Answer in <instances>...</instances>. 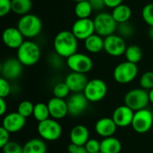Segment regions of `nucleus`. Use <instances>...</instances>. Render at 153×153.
Segmentation results:
<instances>
[{
	"mask_svg": "<svg viewBox=\"0 0 153 153\" xmlns=\"http://www.w3.org/2000/svg\"><path fill=\"white\" fill-rule=\"evenodd\" d=\"M26 124V118L21 114L16 112H11L6 114L2 121V127L7 130L10 134H15L20 132Z\"/></svg>",
	"mask_w": 153,
	"mask_h": 153,
	"instance_id": "obj_15",
	"label": "nucleus"
},
{
	"mask_svg": "<svg viewBox=\"0 0 153 153\" xmlns=\"http://www.w3.org/2000/svg\"><path fill=\"white\" fill-rule=\"evenodd\" d=\"M40 48L39 45L32 40H25L17 49V58L24 66L36 65L40 58Z\"/></svg>",
	"mask_w": 153,
	"mask_h": 153,
	"instance_id": "obj_2",
	"label": "nucleus"
},
{
	"mask_svg": "<svg viewBox=\"0 0 153 153\" xmlns=\"http://www.w3.org/2000/svg\"><path fill=\"white\" fill-rule=\"evenodd\" d=\"M37 130L40 138L48 142H55L58 140L62 134V126L58 120L51 117L39 122L37 126Z\"/></svg>",
	"mask_w": 153,
	"mask_h": 153,
	"instance_id": "obj_7",
	"label": "nucleus"
},
{
	"mask_svg": "<svg viewBox=\"0 0 153 153\" xmlns=\"http://www.w3.org/2000/svg\"><path fill=\"white\" fill-rule=\"evenodd\" d=\"M140 86L141 88L151 91L153 89V72L148 71L144 73L140 78Z\"/></svg>",
	"mask_w": 153,
	"mask_h": 153,
	"instance_id": "obj_33",
	"label": "nucleus"
},
{
	"mask_svg": "<svg viewBox=\"0 0 153 153\" xmlns=\"http://www.w3.org/2000/svg\"><path fill=\"white\" fill-rule=\"evenodd\" d=\"M32 8L31 0H12V12L15 14L23 16L30 13Z\"/></svg>",
	"mask_w": 153,
	"mask_h": 153,
	"instance_id": "obj_26",
	"label": "nucleus"
},
{
	"mask_svg": "<svg viewBox=\"0 0 153 153\" xmlns=\"http://www.w3.org/2000/svg\"><path fill=\"white\" fill-rule=\"evenodd\" d=\"M53 47L55 53L63 58H68L77 52L78 39L72 30H62L56 35Z\"/></svg>",
	"mask_w": 153,
	"mask_h": 153,
	"instance_id": "obj_1",
	"label": "nucleus"
},
{
	"mask_svg": "<svg viewBox=\"0 0 153 153\" xmlns=\"http://www.w3.org/2000/svg\"><path fill=\"white\" fill-rule=\"evenodd\" d=\"M10 142V133L1 126L0 128V148H3Z\"/></svg>",
	"mask_w": 153,
	"mask_h": 153,
	"instance_id": "obj_39",
	"label": "nucleus"
},
{
	"mask_svg": "<svg viewBox=\"0 0 153 153\" xmlns=\"http://www.w3.org/2000/svg\"><path fill=\"white\" fill-rule=\"evenodd\" d=\"M104 1H105V4H106L107 7L114 9L117 6L122 4L124 0H104Z\"/></svg>",
	"mask_w": 153,
	"mask_h": 153,
	"instance_id": "obj_42",
	"label": "nucleus"
},
{
	"mask_svg": "<svg viewBox=\"0 0 153 153\" xmlns=\"http://www.w3.org/2000/svg\"><path fill=\"white\" fill-rule=\"evenodd\" d=\"M125 105L129 107L134 112L144 109L150 103L149 92L143 88H136L129 91L124 99Z\"/></svg>",
	"mask_w": 153,
	"mask_h": 153,
	"instance_id": "obj_5",
	"label": "nucleus"
},
{
	"mask_svg": "<svg viewBox=\"0 0 153 153\" xmlns=\"http://www.w3.org/2000/svg\"><path fill=\"white\" fill-rule=\"evenodd\" d=\"M34 110V105L30 100H23L21 101L17 107V112L21 114L25 118H28L33 115Z\"/></svg>",
	"mask_w": 153,
	"mask_h": 153,
	"instance_id": "obj_31",
	"label": "nucleus"
},
{
	"mask_svg": "<svg viewBox=\"0 0 153 153\" xmlns=\"http://www.w3.org/2000/svg\"><path fill=\"white\" fill-rule=\"evenodd\" d=\"M99 153H101V152H99Z\"/></svg>",
	"mask_w": 153,
	"mask_h": 153,
	"instance_id": "obj_48",
	"label": "nucleus"
},
{
	"mask_svg": "<svg viewBox=\"0 0 153 153\" xmlns=\"http://www.w3.org/2000/svg\"><path fill=\"white\" fill-rule=\"evenodd\" d=\"M93 8L89 2V0H84L77 2L74 7V13L78 19H87L90 18L93 12Z\"/></svg>",
	"mask_w": 153,
	"mask_h": 153,
	"instance_id": "obj_27",
	"label": "nucleus"
},
{
	"mask_svg": "<svg viewBox=\"0 0 153 153\" xmlns=\"http://www.w3.org/2000/svg\"><path fill=\"white\" fill-rule=\"evenodd\" d=\"M134 116V111L133 109L126 105H121L114 110L112 114V119L115 121L117 127L124 128L132 125Z\"/></svg>",
	"mask_w": 153,
	"mask_h": 153,
	"instance_id": "obj_17",
	"label": "nucleus"
},
{
	"mask_svg": "<svg viewBox=\"0 0 153 153\" xmlns=\"http://www.w3.org/2000/svg\"><path fill=\"white\" fill-rule=\"evenodd\" d=\"M88 153L100 152V142L96 139H90L84 145Z\"/></svg>",
	"mask_w": 153,
	"mask_h": 153,
	"instance_id": "obj_37",
	"label": "nucleus"
},
{
	"mask_svg": "<svg viewBox=\"0 0 153 153\" xmlns=\"http://www.w3.org/2000/svg\"><path fill=\"white\" fill-rule=\"evenodd\" d=\"M47 104L49 109L51 118L56 120H61L68 115V107L65 100L53 97L48 101Z\"/></svg>",
	"mask_w": 153,
	"mask_h": 153,
	"instance_id": "obj_18",
	"label": "nucleus"
},
{
	"mask_svg": "<svg viewBox=\"0 0 153 153\" xmlns=\"http://www.w3.org/2000/svg\"><path fill=\"white\" fill-rule=\"evenodd\" d=\"M142 17L150 27L153 26V3L143 6L142 10Z\"/></svg>",
	"mask_w": 153,
	"mask_h": 153,
	"instance_id": "obj_34",
	"label": "nucleus"
},
{
	"mask_svg": "<svg viewBox=\"0 0 153 153\" xmlns=\"http://www.w3.org/2000/svg\"><path fill=\"white\" fill-rule=\"evenodd\" d=\"M117 31L119 36L122 38H129L132 37L134 33V27L132 23L129 22H124V23H119L117 24Z\"/></svg>",
	"mask_w": 153,
	"mask_h": 153,
	"instance_id": "obj_32",
	"label": "nucleus"
},
{
	"mask_svg": "<svg viewBox=\"0 0 153 153\" xmlns=\"http://www.w3.org/2000/svg\"><path fill=\"white\" fill-rule=\"evenodd\" d=\"M32 117L39 123L50 118V113H49L48 104H45L42 102H39V103L35 104Z\"/></svg>",
	"mask_w": 153,
	"mask_h": 153,
	"instance_id": "obj_29",
	"label": "nucleus"
},
{
	"mask_svg": "<svg viewBox=\"0 0 153 153\" xmlns=\"http://www.w3.org/2000/svg\"><path fill=\"white\" fill-rule=\"evenodd\" d=\"M93 21L95 26V33L103 38L113 35L117 31V22L115 21L111 13L100 12L95 16Z\"/></svg>",
	"mask_w": 153,
	"mask_h": 153,
	"instance_id": "obj_4",
	"label": "nucleus"
},
{
	"mask_svg": "<svg viewBox=\"0 0 153 153\" xmlns=\"http://www.w3.org/2000/svg\"><path fill=\"white\" fill-rule=\"evenodd\" d=\"M117 129V126L112 117H102L95 124V132L102 138L112 137Z\"/></svg>",
	"mask_w": 153,
	"mask_h": 153,
	"instance_id": "obj_20",
	"label": "nucleus"
},
{
	"mask_svg": "<svg viewBox=\"0 0 153 153\" xmlns=\"http://www.w3.org/2000/svg\"><path fill=\"white\" fill-rule=\"evenodd\" d=\"M111 14L115 21L117 22V24L127 22L132 17V9L127 4H122L114 8L112 10Z\"/></svg>",
	"mask_w": 153,
	"mask_h": 153,
	"instance_id": "obj_24",
	"label": "nucleus"
},
{
	"mask_svg": "<svg viewBox=\"0 0 153 153\" xmlns=\"http://www.w3.org/2000/svg\"><path fill=\"white\" fill-rule=\"evenodd\" d=\"M23 65L18 60V58H7L1 65L2 77L8 81H13L19 78L23 71Z\"/></svg>",
	"mask_w": 153,
	"mask_h": 153,
	"instance_id": "obj_13",
	"label": "nucleus"
},
{
	"mask_svg": "<svg viewBox=\"0 0 153 153\" xmlns=\"http://www.w3.org/2000/svg\"><path fill=\"white\" fill-rule=\"evenodd\" d=\"M3 42L11 49H18L25 41L24 37L17 27H8L3 31Z\"/></svg>",
	"mask_w": 153,
	"mask_h": 153,
	"instance_id": "obj_16",
	"label": "nucleus"
},
{
	"mask_svg": "<svg viewBox=\"0 0 153 153\" xmlns=\"http://www.w3.org/2000/svg\"><path fill=\"white\" fill-rule=\"evenodd\" d=\"M131 126L138 134H146L153 126L152 112L147 108L134 112Z\"/></svg>",
	"mask_w": 153,
	"mask_h": 153,
	"instance_id": "obj_10",
	"label": "nucleus"
},
{
	"mask_svg": "<svg viewBox=\"0 0 153 153\" xmlns=\"http://www.w3.org/2000/svg\"><path fill=\"white\" fill-rule=\"evenodd\" d=\"M121 150H122L121 142L114 136L103 138V140L100 142L101 153H120Z\"/></svg>",
	"mask_w": 153,
	"mask_h": 153,
	"instance_id": "obj_23",
	"label": "nucleus"
},
{
	"mask_svg": "<svg viewBox=\"0 0 153 153\" xmlns=\"http://www.w3.org/2000/svg\"><path fill=\"white\" fill-rule=\"evenodd\" d=\"M139 70L136 64L125 61L118 64L113 72V77L117 83L128 84L132 82L138 75Z\"/></svg>",
	"mask_w": 153,
	"mask_h": 153,
	"instance_id": "obj_6",
	"label": "nucleus"
},
{
	"mask_svg": "<svg viewBox=\"0 0 153 153\" xmlns=\"http://www.w3.org/2000/svg\"><path fill=\"white\" fill-rule=\"evenodd\" d=\"M69 139L71 143L77 146H84L90 140L89 129L83 125H77L74 126L70 132Z\"/></svg>",
	"mask_w": 153,
	"mask_h": 153,
	"instance_id": "obj_21",
	"label": "nucleus"
},
{
	"mask_svg": "<svg viewBox=\"0 0 153 153\" xmlns=\"http://www.w3.org/2000/svg\"><path fill=\"white\" fill-rule=\"evenodd\" d=\"M72 32L78 40L84 41L87 38L95 33L94 21L91 18L77 19L72 26Z\"/></svg>",
	"mask_w": 153,
	"mask_h": 153,
	"instance_id": "obj_12",
	"label": "nucleus"
},
{
	"mask_svg": "<svg viewBox=\"0 0 153 153\" xmlns=\"http://www.w3.org/2000/svg\"><path fill=\"white\" fill-rule=\"evenodd\" d=\"M70 92H71V91L65 82L56 83L53 88V95H54V97L58 98V99L65 100L69 96Z\"/></svg>",
	"mask_w": 153,
	"mask_h": 153,
	"instance_id": "obj_30",
	"label": "nucleus"
},
{
	"mask_svg": "<svg viewBox=\"0 0 153 153\" xmlns=\"http://www.w3.org/2000/svg\"><path fill=\"white\" fill-rule=\"evenodd\" d=\"M148 35H149V37L152 39H153V26H151L149 28V30H148Z\"/></svg>",
	"mask_w": 153,
	"mask_h": 153,
	"instance_id": "obj_44",
	"label": "nucleus"
},
{
	"mask_svg": "<svg viewBox=\"0 0 153 153\" xmlns=\"http://www.w3.org/2000/svg\"><path fill=\"white\" fill-rule=\"evenodd\" d=\"M66 65L72 72L86 74L92 69L93 61L88 55L76 52L66 58Z\"/></svg>",
	"mask_w": 153,
	"mask_h": 153,
	"instance_id": "obj_9",
	"label": "nucleus"
},
{
	"mask_svg": "<svg viewBox=\"0 0 153 153\" xmlns=\"http://www.w3.org/2000/svg\"><path fill=\"white\" fill-rule=\"evenodd\" d=\"M152 118H153V110H152Z\"/></svg>",
	"mask_w": 153,
	"mask_h": 153,
	"instance_id": "obj_47",
	"label": "nucleus"
},
{
	"mask_svg": "<svg viewBox=\"0 0 153 153\" xmlns=\"http://www.w3.org/2000/svg\"><path fill=\"white\" fill-rule=\"evenodd\" d=\"M23 153H47V145L41 138H32L23 145Z\"/></svg>",
	"mask_w": 153,
	"mask_h": 153,
	"instance_id": "obj_25",
	"label": "nucleus"
},
{
	"mask_svg": "<svg viewBox=\"0 0 153 153\" xmlns=\"http://www.w3.org/2000/svg\"><path fill=\"white\" fill-rule=\"evenodd\" d=\"M74 1L77 3V2H81V1H84V0H74Z\"/></svg>",
	"mask_w": 153,
	"mask_h": 153,
	"instance_id": "obj_46",
	"label": "nucleus"
},
{
	"mask_svg": "<svg viewBox=\"0 0 153 153\" xmlns=\"http://www.w3.org/2000/svg\"><path fill=\"white\" fill-rule=\"evenodd\" d=\"M68 153H88L84 146H77L75 144L70 143L67 148Z\"/></svg>",
	"mask_w": 153,
	"mask_h": 153,
	"instance_id": "obj_40",
	"label": "nucleus"
},
{
	"mask_svg": "<svg viewBox=\"0 0 153 153\" xmlns=\"http://www.w3.org/2000/svg\"><path fill=\"white\" fill-rule=\"evenodd\" d=\"M84 48L90 53H100L104 50V38L94 33L84 40Z\"/></svg>",
	"mask_w": 153,
	"mask_h": 153,
	"instance_id": "obj_22",
	"label": "nucleus"
},
{
	"mask_svg": "<svg viewBox=\"0 0 153 153\" xmlns=\"http://www.w3.org/2000/svg\"><path fill=\"white\" fill-rule=\"evenodd\" d=\"M89 80L85 74L75 72H71L68 74L65 80V82L67 84L68 88L73 93L83 92Z\"/></svg>",
	"mask_w": 153,
	"mask_h": 153,
	"instance_id": "obj_19",
	"label": "nucleus"
},
{
	"mask_svg": "<svg viewBox=\"0 0 153 153\" xmlns=\"http://www.w3.org/2000/svg\"><path fill=\"white\" fill-rule=\"evenodd\" d=\"M7 108H8V106L5 101V99L0 98V116L4 117L5 113L7 112Z\"/></svg>",
	"mask_w": 153,
	"mask_h": 153,
	"instance_id": "obj_43",
	"label": "nucleus"
},
{
	"mask_svg": "<svg viewBox=\"0 0 153 153\" xmlns=\"http://www.w3.org/2000/svg\"><path fill=\"white\" fill-rule=\"evenodd\" d=\"M2 150L3 153H23V146L16 142H9Z\"/></svg>",
	"mask_w": 153,
	"mask_h": 153,
	"instance_id": "obj_35",
	"label": "nucleus"
},
{
	"mask_svg": "<svg viewBox=\"0 0 153 153\" xmlns=\"http://www.w3.org/2000/svg\"><path fill=\"white\" fill-rule=\"evenodd\" d=\"M108 93V85L101 79H92L89 80L83 94L90 102H99L101 101Z\"/></svg>",
	"mask_w": 153,
	"mask_h": 153,
	"instance_id": "obj_8",
	"label": "nucleus"
},
{
	"mask_svg": "<svg viewBox=\"0 0 153 153\" xmlns=\"http://www.w3.org/2000/svg\"><path fill=\"white\" fill-rule=\"evenodd\" d=\"M125 39L118 34H113L104 38V50L111 56H121L126 50Z\"/></svg>",
	"mask_w": 153,
	"mask_h": 153,
	"instance_id": "obj_11",
	"label": "nucleus"
},
{
	"mask_svg": "<svg viewBox=\"0 0 153 153\" xmlns=\"http://www.w3.org/2000/svg\"><path fill=\"white\" fill-rule=\"evenodd\" d=\"M11 85L9 81L4 77L0 78V98H7L11 93Z\"/></svg>",
	"mask_w": 153,
	"mask_h": 153,
	"instance_id": "obj_36",
	"label": "nucleus"
},
{
	"mask_svg": "<svg viewBox=\"0 0 153 153\" xmlns=\"http://www.w3.org/2000/svg\"><path fill=\"white\" fill-rule=\"evenodd\" d=\"M89 2L91 3L94 11H100L106 6L104 0H89Z\"/></svg>",
	"mask_w": 153,
	"mask_h": 153,
	"instance_id": "obj_41",
	"label": "nucleus"
},
{
	"mask_svg": "<svg viewBox=\"0 0 153 153\" xmlns=\"http://www.w3.org/2000/svg\"><path fill=\"white\" fill-rule=\"evenodd\" d=\"M12 11V0H0V16L4 17Z\"/></svg>",
	"mask_w": 153,
	"mask_h": 153,
	"instance_id": "obj_38",
	"label": "nucleus"
},
{
	"mask_svg": "<svg viewBox=\"0 0 153 153\" xmlns=\"http://www.w3.org/2000/svg\"><path fill=\"white\" fill-rule=\"evenodd\" d=\"M67 107H68V115L72 117H78L81 116L88 108L89 100L83 94V92L79 93H73L67 100Z\"/></svg>",
	"mask_w": 153,
	"mask_h": 153,
	"instance_id": "obj_14",
	"label": "nucleus"
},
{
	"mask_svg": "<svg viewBox=\"0 0 153 153\" xmlns=\"http://www.w3.org/2000/svg\"><path fill=\"white\" fill-rule=\"evenodd\" d=\"M149 96H150V102L153 105V89L149 91Z\"/></svg>",
	"mask_w": 153,
	"mask_h": 153,
	"instance_id": "obj_45",
	"label": "nucleus"
},
{
	"mask_svg": "<svg viewBox=\"0 0 153 153\" xmlns=\"http://www.w3.org/2000/svg\"><path fill=\"white\" fill-rule=\"evenodd\" d=\"M143 50L137 45H130L126 48L125 52V56L126 61L136 64L139 63L143 58Z\"/></svg>",
	"mask_w": 153,
	"mask_h": 153,
	"instance_id": "obj_28",
	"label": "nucleus"
},
{
	"mask_svg": "<svg viewBox=\"0 0 153 153\" xmlns=\"http://www.w3.org/2000/svg\"><path fill=\"white\" fill-rule=\"evenodd\" d=\"M17 28L24 38L33 39L41 32L42 22L37 15L28 13L20 17L17 22Z\"/></svg>",
	"mask_w": 153,
	"mask_h": 153,
	"instance_id": "obj_3",
	"label": "nucleus"
}]
</instances>
